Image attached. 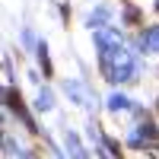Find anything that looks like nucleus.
<instances>
[{"label": "nucleus", "mask_w": 159, "mask_h": 159, "mask_svg": "<svg viewBox=\"0 0 159 159\" xmlns=\"http://www.w3.org/2000/svg\"><path fill=\"white\" fill-rule=\"evenodd\" d=\"M140 48L147 51V54L150 51H159V25H150V29L140 35Z\"/></svg>", "instance_id": "obj_1"}, {"label": "nucleus", "mask_w": 159, "mask_h": 159, "mask_svg": "<svg viewBox=\"0 0 159 159\" xmlns=\"http://www.w3.org/2000/svg\"><path fill=\"white\" fill-rule=\"evenodd\" d=\"M108 108H111V111H127V108H130V99L124 96V92H115V96L108 99Z\"/></svg>", "instance_id": "obj_2"}, {"label": "nucleus", "mask_w": 159, "mask_h": 159, "mask_svg": "<svg viewBox=\"0 0 159 159\" xmlns=\"http://www.w3.org/2000/svg\"><path fill=\"white\" fill-rule=\"evenodd\" d=\"M105 22H108V7H99L89 16V25H92V29H105Z\"/></svg>", "instance_id": "obj_3"}, {"label": "nucleus", "mask_w": 159, "mask_h": 159, "mask_svg": "<svg viewBox=\"0 0 159 159\" xmlns=\"http://www.w3.org/2000/svg\"><path fill=\"white\" fill-rule=\"evenodd\" d=\"M140 19H143V16H140V10L127 3V7H124V22H130V25H140Z\"/></svg>", "instance_id": "obj_4"}, {"label": "nucleus", "mask_w": 159, "mask_h": 159, "mask_svg": "<svg viewBox=\"0 0 159 159\" xmlns=\"http://www.w3.org/2000/svg\"><path fill=\"white\" fill-rule=\"evenodd\" d=\"M105 147L111 150V156H115V159H124V147H121L115 137H105Z\"/></svg>", "instance_id": "obj_5"}, {"label": "nucleus", "mask_w": 159, "mask_h": 159, "mask_svg": "<svg viewBox=\"0 0 159 159\" xmlns=\"http://www.w3.org/2000/svg\"><path fill=\"white\" fill-rule=\"evenodd\" d=\"M67 147H70V153H73V159H86V153H83V150H80V140H76L73 134L67 137Z\"/></svg>", "instance_id": "obj_6"}, {"label": "nucleus", "mask_w": 159, "mask_h": 159, "mask_svg": "<svg viewBox=\"0 0 159 159\" xmlns=\"http://www.w3.org/2000/svg\"><path fill=\"white\" fill-rule=\"evenodd\" d=\"M51 105H54V102H51V96H48V92H42V96H38V108H51Z\"/></svg>", "instance_id": "obj_7"}]
</instances>
